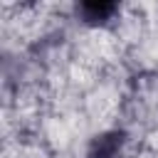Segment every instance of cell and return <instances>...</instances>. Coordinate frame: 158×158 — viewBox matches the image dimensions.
<instances>
[{"label":"cell","mask_w":158,"mask_h":158,"mask_svg":"<svg viewBox=\"0 0 158 158\" xmlns=\"http://www.w3.org/2000/svg\"><path fill=\"white\" fill-rule=\"evenodd\" d=\"M114 10H116V5H114V2H84V5H81V15H84L89 22L106 20Z\"/></svg>","instance_id":"cell-1"}]
</instances>
